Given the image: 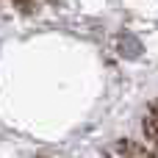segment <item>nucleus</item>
Returning a JSON list of instances; mask_svg holds the SVG:
<instances>
[{
	"label": "nucleus",
	"mask_w": 158,
	"mask_h": 158,
	"mask_svg": "<svg viewBox=\"0 0 158 158\" xmlns=\"http://www.w3.org/2000/svg\"><path fill=\"white\" fill-rule=\"evenodd\" d=\"M147 139L153 142V144H158V108H153L150 111V117H147Z\"/></svg>",
	"instance_id": "nucleus-1"
}]
</instances>
